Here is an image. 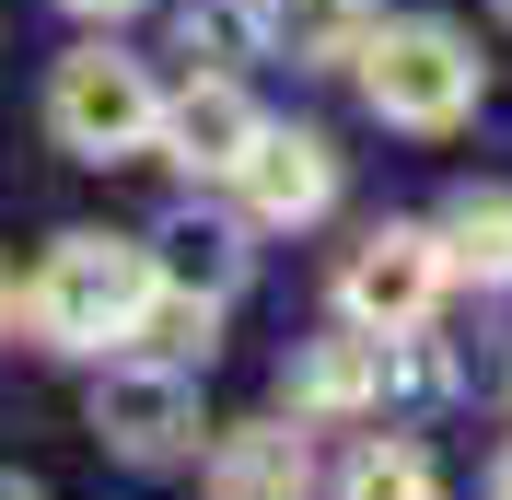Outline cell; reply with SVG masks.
Segmentation results:
<instances>
[{"instance_id": "1", "label": "cell", "mask_w": 512, "mask_h": 500, "mask_svg": "<svg viewBox=\"0 0 512 500\" xmlns=\"http://www.w3.org/2000/svg\"><path fill=\"white\" fill-rule=\"evenodd\" d=\"M140 303H152V256L140 245H117V233H59L47 268H35V291H24V326L47 349H117L128 326H140Z\"/></svg>"}, {"instance_id": "2", "label": "cell", "mask_w": 512, "mask_h": 500, "mask_svg": "<svg viewBox=\"0 0 512 500\" xmlns=\"http://www.w3.org/2000/svg\"><path fill=\"white\" fill-rule=\"evenodd\" d=\"M361 105L384 128H454L478 105V47L454 24H373L361 35Z\"/></svg>"}, {"instance_id": "3", "label": "cell", "mask_w": 512, "mask_h": 500, "mask_svg": "<svg viewBox=\"0 0 512 500\" xmlns=\"http://www.w3.org/2000/svg\"><path fill=\"white\" fill-rule=\"evenodd\" d=\"M47 128L82 163H128V152L163 140V94H152V70L117 59V47H70L59 82H47Z\"/></svg>"}, {"instance_id": "4", "label": "cell", "mask_w": 512, "mask_h": 500, "mask_svg": "<svg viewBox=\"0 0 512 500\" xmlns=\"http://www.w3.org/2000/svg\"><path fill=\"white\" fill-rule=\"evenodd\" d=\"M454 256L431 221H384V233H361L350 268H338V303H350V326H373V338H419L431 326V303H443Z\"/></svg>"}, {"instance_id": "5", "label": "cell", "mask_w": 512, "mask_h": 500, "mask_svg": "<svg viewBox=\"0 0 512 500\" xmlns=\"http://www.w3.org/2000/svg\"><path fill=\"white\" fill-rule=\"evenodd\" d=\"M94 431L117 442V454H140V466H163L175 442L198 431V373H175V361H105V384H94Z\"/></svg>"}, {"instance_id": "6", "label": "cell", "mask_w": 512, "mask_h": 500, "mask_svg": "<svg viewBox=\"0 0 512 500\" xmlns=\"http://www.w3.org/2000/svg\"><path fill=\"white\" fill-rule=\"evenodd\" d=\"M233 175H245L256 221H315L326 198H338V163H326V140H303V128H256V152L233 163Z\"/></svg>"}, {"instance_id": "7", "label": "cell", "mask_w": 512, "mask_h": 500, "mask_svg": "<svg viewBox=\"0 0 512 500\" xmlns=\"http://www.w3.org/2000/svg\"><path fill=\"white\" fill-rule=\"evenodd\" d=\"M256 105L233 94L222 70H210V82H187V94H163V140H175V163H198V175H233V163L256 152Z\"/></svg>"}, {"instance_id": "8", "label": "cell", "mask_w": 512, "mask_h": 500, "mask_svg": "<svg viewBox=\"0 0 512 500\" xmlns=\"http://www.w3.org/2000/svg\"><path fill=\"white\" fill-rule=\"evenodd\" d=\"M384 349H396V338H373V326H350V338L303 349V361H291V407H315V419L373 407V396H384Z\"/></svg>"}, {"instance_id": "9", "label": "cell", "mask_w": 512, "mask_h": 500, "mask_svg": "<svg viewBox=\"0 0 512 500\" xmlns=\"http://www.w3.org/2000/svg\"><path fill=\"white\" fill-rule=\"evenodd\" d=\"M210 500H303V431H233L210 454Z\"/></svg>"}, {"instance_id": "10", "label": "cell", "mask_w": 512, "mask_h": 500, "mask_svg": "<svg viewBox=\"0 0 512 500\" xmlns=\"http://www.w3.org/2000/svg\"><path fill=\"white\" fill-rule=\"evenodd\" d=\"M210 326H222V303H210V291L152 280V303H140V326H128V349H140V361H175V373H198V361H210Z\"/></svg>"}, {"instance_id": "11", "label": "cell", "mask_w": 512, "mask_h": 500, "mask_svg": "<svg viewBox=\"0 0 512 500\" xmlns=\"http://www.w3.org/2000/svg\"><path fill=\"white\" fill-rule=\"evenodd\" d=\"M443 256L454 268H478V280H512V198L501 187H466L443 210Z\"/></svg>"}, {"instance_id": "12", "label": "cell", "mask_w": 512, "mask_h": 500, "mask_svg": "<svg viewBox=\"0 0 512 500\" xmlns=\"http://www.w3.org/2000/svg\"><path fill=\"white\" fill-rule=\"evenodd\" d=\"M268 35H280L291 59H338V47L361 59V35H373V0H268Z\"/></svg>"}, {"instance_id": "13", "label": "cell", "mask_w": 512, "mask_h": 500, "mask_svg": "<svg viewBox=\"0 0 512 500\" xmlns=\"http://www.w3.org/2000/svg\"><path fill=\"white\" fill-rule=\"evenodd\" d=\"M152 280L210 291V303H222V291L245 280V256H233V233H222V221H163V268H152Z\"/></svg>"}, {"instance_id": "14", "label": "cell", "mask_w": 512, "mask_h": 500, "mask_svg": "<svg viewBox=\"0 0 512 500\" xmlns=\"http://www.w3.org/2000/svg\"><path fill=\"white\" fill-rule=\"evenodd\" d=\"M338 500H443V477H431L419 442H361L350 477H338Z\"/></svg>"}, {"instance_id": "15", "label": "cell", "mask_w": 512, "mask_h": 500, "mask_svg": "<svg viewBox=\"0 0 512 500\" xmlns=\"http://www.w3.org/2000/svg\"><path fill=\"white\" fill-rule=\"evenodd\" d=\"M245 35H256V12H245V0H187V59H198V47H210V59H233Z\"/></svg>"}, {"instance_id": "16", "label": "cell", "mask_w": 512, "mask_h": 500, "mask_svg": "<svg viewBox=\"0 0 512 500\" xmlns=\"http://www.w3.org/2000/svg\"><path fill=\"white\" fill-rule=\"evenodd\" d=\"M70 12H94V24H117V12H140V0H70Z\"/></svg>"}, {"instance_id": "17", "label": "cell", "mask_w": 512, "mask_h": 500, "mask_svg": "<svg viewBox=\"0 0 512 500\" xmlns=\"http://www.w3.org/2000/svg\"><path fill=\"white\" fill-rule=\"evenodd\" d=\"M489 500H512V454H501V477H489Z\"/></svg>"}, {"instance_id": "18", "label": "cell", "mask_w": 512, "mask_h": 500, "mask_svg": "<svg viewBox=\"0 0 512 500\" xmlns=\"http://www.w3.org/2000/svg\"><path fill=\"white\" fill-rule=\"evenodd\" d=\"M0 500H35V489H24V477H0Z\"/></svg>"}, {"instance_id": "19", "label": "cell", "mask_w": 512, "mask_h": 500, "mask_svg": "<svg viewBox=\"0 0 512 500\" xmlns=\"http://www.w3.org/2000/svg\"><path fill=\"white\" fill-rule=\"evenodd\" d=\"M0 314H12V268H0Z\"/></svg>"}, {"instance_id": "20", "label": "cell", "mask_w": 512, "mask_h": 500, "mask_svg": "<svg viewBox=\"0 0 512 500\" xmlns=\"http://www.w3.org/2000/svg\"><path fill=\"white\" fill-rule=\"evenodd\" d=\"M501 12H512V0H501Z\"/></svg>"}]
</instances>
